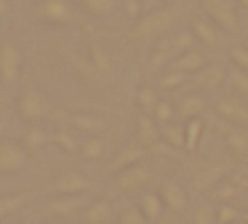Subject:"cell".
Wrapping results in <instances>:
<instances>
[{"instance_id":"obj_14","label":"cell","mask_w":248,"mask_h":224,"mask_svg":"<svg viewBox=\"0 0 248 224\" xmlns=\"http://www.w3.org/2000/svg\"><path fill=\"white\" fill-rule=\"evenodd\" d=\"M224 174H227V165H221V163L203 165L200 171H195L192 184H195V190H198V192H205V190H211V187H219V181H221V176H224Z\"/></svg>"},{"instance_id":"obj_47","label":"cell","mask_w":248,"mask_h":224,"mask_svg":"<svg viewBox=\"0 0 248 224\" xmlns=\"http://www.w3.org/2000/svg\"><path fill=\"white\" fill-rule=\"evenodd\" d=\"M3 126H6V120H0V131H3Z\"/></svg>"},{"instance_id":"obj_45","label":"cell","mask_w":248,"mask_h":224,"mask_svg":"<svg viewBox=\"0 0 248 224\" xmlns=\"http://www.w3.org/2000/svg\"><path fill=\"white\" fill-rule=\"evenodd\" d=\"M237 5H243V8H248V0H235Z\"/></svg>"},{"instance_id":"obj_7","label":"cell","mask_w":248,"mask_h":224,"mask_svg":"<svg viewBox=\"0 0 248 224\" xmlns=\"http://www.w3.org/2000/svg\"><path fill=\"white\" fill-rule=\"evenodd\" d=\"M22 72V53L14 43H0V83H16Z\"/></svg>"},{"instance_id":"obj_18","label":"cell","mask_w":248,"mask_h":224,"mask_svg":"<svg viewBox=\"0 0 248 224\" xmlns=\"http://www.w3.org/2000/svg\"><path fill=\"white\" fill-rule=\"evenodd\" d=\"M205 56L200 51H187V53H182V56H176V59H171V67L176 69V72H184V75H195V72H200V69L205 67Z\"/></svg>"},{"instance_id":"obj_43","label":"cell","mask_w":248,"mask_h":224,"mask_svg":"<svg viewBox=\"0 0 248 224\" xmlns=\"http://www.w3.org/2000/svg\"><path fill=\"white\" fill-rule=\"evenodd\" d=\"M8 14V0H0V16Z\"/></svg>"},{"instance_id":"obj_49","label":"cell","mask_w":248,"mask_h":224,"mask_svg":"<svg viewBox=\"0 0 248 224\" xmlns=\"http://www.w3.org/2000/svg\"><path fill=\"white\" fill-rule=\"evenodd\" d=\"M235 224H237V222H235Z\"/></svg>"},{"instance_id":"obj_1","label":"cell","mask_w":248,"mask_h":224,"mask_svg":"<svg viewBox=\"0 0 248 224\" xmlns=\"http://www.w3.org/2000/svg\"><path fill=\"white\" fill-rule=\"evenodd\" d=\"M16 115L27 123H38L51 115V99L35 83H24L16 96Z\"/></svg>"},{"instance_id":"obj_9","label":"cell","mask_w":248,"mask_h":224,"mask_svg":"<svg viewBox=\"0 0 248 224\" xmlns=\"http://www.w3.org/2000/svg\"><path fill=\"white\" fill-rule=\"evenodd\" d=\"M150 176H152L150 165L136 163V165H131V168L115 174V187H118L120 192H136V190H141V187L150 181Z\"/></svg>"},{"instance_id":"obj_25","label":"cell","mask_w":248,"mask_h":224,"mask_svg":"<svg viewBox=\"0 0 248 224\" xmlns=\"http://www.w3.org/2000/svg\"><path fill=\"white\" fill-rule=\"evenodd\" d=\"M48 142H51V133L43 131V128H38V126H30L27 131H24V147H27V152H35V149L46 147Z\"/></svg>"},{"instance_id":"obj_46","label":"cell","mask_w":248,"mask_h":224,"mask_svg":"<svg viewBox=\"0 0 248 224\" xmlns=\"http://www.w3.org/2000/svg\"><path fill=\"white\" fill-rule=\"evenodd\" d=\"M243 222H246V224H248V211H246V213H243Z\"/></svg>"},{"instance_id":"obj_19","label":"cell","mask_w":248,"mask_h":224,"mask_svg":"<svg viewBox=\"0 0 248 224\" xmlns=\"http://www.w3.org/2000/svg\"><path fill=\"white\" fill-rule=\"evenodd\" d=\"M139 211L144 213L147 222H157L163 216V211H166V203H163V197L157 192H144L139 197Z\"/></svg>"},{"instance_id":"obj_41","label":"cell","mask_w":248,"mask_h":224,"mask_svg":"<svg viewBox=\"0 0 248 224\" xmlns=\"http://www.w3.org/2000/svg\"><path fill=\"white\" fill-rule=\"evenodd\" d=\"M184 80H187V75H184V72H176V69H171V72H168L166 78L160 80V88H179Z\"/></svg>"},{"instance_id":"obj_30","label":"cell","mask_w":248,"mask_h":224,"mask_svg":"<svg viewBox=\"0 0 248 224\" xmlns=\"http://www.w3.org/2000/svg\"><path fill=\"white\" fill-rule=\"evenodd\" d=\"M83 8L91 16H109L118 8V0H83Z\"/></svg>"},{"instance_id":"obj_20","label":"cell","mask_w":248,"mask_h":224,"mask_svg":"<svg viewBox=\"0 0 248 224\" xmlns=\"http://www.w3.org/2000/svg\"><path fill=\"white\" fill-rule=\"evenodd\" d=\"M192 35L198 37L203 46L214 48L216 43H219V27H216L211 19H200L198 16V19H192Z\"/></svg>"},{"instance_id":"obj_2","label":"cell","mask_w":248,"mask_h":224,"mask_svg":"<svg viewBox=\"0 0 248 224\" xmlns=\"http://www.w3.org/2000/svg\"><path fill=\"white\" fill-rule=\"evenodd\" d=\"M176 14H179L176 5H160V8L144 14L134 27V37H160L176 21Z\"/></svg>"},{"instance_id":"obj_32","label":"cell","mask_w":248,"mask_h":224,"mask_svg":"<svg viewBox=\"0 0 248 224\" xmlns=\"http://www.w3.org/2000/svg\"><path fill=\"white\" fill-rule=\"evenodd\" d=\"M152 117H155L160 126H168V123H173V117H176V104H171L168 99H160L155 107V112H152Z\"/></svg>"},{"instance_id":"obj_38","label":"cell","mask_w":248,"mask_h":224,"mask_svg":"<svg viewBox=\"0 0 248 224\" xmlns=\"http://www.w3.org/2000/svg\"><path fill=\"white\" fill-rule=\"evenodd\" d=\"M237 219H240V211L232 208L230 203H221V206L216 208V224H235Z\"/></svg>"},{"instance_id":"obj_26","label":"cell","mask_w":248,"mask_h":224,"mask_svg":"<svg viewBox=\"0 0 248 224\" xmlns=\"http://www.w3.org/2000/svg\"><path fill=\"white\" fill-rule=\"evenodd\" d=\"M184 131H187V152H195L203 139V131H205V123L203 117H192V120L184 123Z\"/></svg>"},{"instance_id":"obj_39","label":"cell","mask_w":248,"mask_h":224,"mask_svg":"<svg viewBox=\"0 0 248 224\" xmlns=\"http://www.w3.org/2000/svg\"><path fill=\"white\" fill-rule=\"evenodd\" d=\"M144 5H147V0H123V11L128 19H141L144 16Z\"/></svg>"},{"instance_id":"obj_5","label":"cell","mask_w":248,"mask_h":224,"mask_svg":"<svg viewBox=\"0 0 248 224\" xmlns=\"http://www.w3.org/2000/svg\"><path fill=\"white\" fill-rule=\"evenodd\" d=\"M27 147L14 139H0V174H22L27 165Z\"/></svg>"},{"instance_id":"obj_3","label":"cell","mask_w":248,"mask_h":224,"mask_svg":"<svg viewBox=\"0 0 248 224\" xmlns=\"http://www.w3.org/2000/svg\"><path fill=\"white\" fill-rule=\"evenodd\" d=\"M35 19L48 27H67L75 21V5L72 0H38Z\"/></svg>"},{"instance_id":"obj_17","label":"cell","mask_w":248,"mask_h":224,"mask_svg":"<svg viewBox=\"0 0 248 224\" xmlns=\"http://www.w3.org/2000/svg\"><path fill=\"white\" fill-rule=\"evenodd\" d=\"M83 219H86V224H112L115 222V208L109 200H93L91 206L83 211Z\"/></svg>"},{"instance_id":"obj_27","label":"cell","mask_w":248,"mask_h":224,"mask_svg":"<svg viewBox=\"0 0 248 224\" xmlns=\"http://www.w3.org/2000/svg\"><path fill=\"white\" fill-rule=\"evenodd\" d=\"M24 203H27V195H22V192H16V195H0V219L16 213Z\"/></svg>"},{"instance_id":"obj_34","label":"cell","mask_w":248,"mask_h":224,"mask_svg":"<svg viewBox=\"0 0 248 224\" xmlns=\"http://www.w3.org/2000/svg\"><path fill=\"white\" fill-rule=\"evenodd\" d=\"M173 59V48H171V40H160V46L152 51V59H150V67L152 69H160L163 64Z\"/></svg>"},{"instance_id":"obj_23","label":"cell","mask_w":248,"mask_h":224,"mask_svg":"<svg viewBox=\"0 0 248 224\" xmlns=\"http://www.w3.org/2000/svg\"><path fill=\"white\" fill-rule=\"evenodd\" d=\"M246 187H248V179H246V176H232L230 181H221V184H219L216 197H219L221 203H227V200H232L235 195H240Z\"/></svg>"},{"instance_id":"obj_28","label":"cell","mask_w":248,"mask_h":224,"mask_svg":"<svg viewBox=\"0 0 248 224\" xmlns=\"http://www.w3.org/2000/svg\"><path fill=\"white\" fill-rule=\"evenodd\" d=\"M80 155L86 160H99L104 155V142L99 136H88L80 142Z\"/></svg>"},{"instance_id":"obj_24","label":"cell","mask_w":248,"mask_h":224,"mask_svg":"<svg viewBox=\"0 0 248 224\" xmlns=\"http://www.w3.org/2000/svg\"><path fill=\"white\" fill-rule=\"evenodd\" d=\"M224 142H227V147H230L232 155H246L248 152V133L243 131V128H230V131L224 133Z\"/></svg>"},{"instance_id":"obj_40","label":"cell","mask_w":248,"mask_h":224,"mask_svg":"<svg viewBox=\"0 0 248 224\" xmlns=\"http://www.w3.org/2000/svg\"><path fill=\"white\" fill-rule=\"evenodd\" d=\"M192 224H216V211L211 206H200L192 216Z\"/></svg>"},{"instance_id":"obj_33","label":"cell","mask_w":248,"mask_h":224,"mask_svg":"<svg viewBox=\"0 0 248 224\" xmlns=\"http://www.w3.org/2000/svg\"><path fill=\"white\" fill-rule=\"evenodd\" d=\"M88 56H91V67L96 69L99 75H107L109 69H112V62H109V56H107V53H104L99 46H91Z\"/></svg>"},{"instance_id":"obj_8","label":"cell","mask_w":248,"mask_h":224,"mask_svg":"<svg viewBox=\"0 0 248 224\" xmlns=\"http://www.w3.org/2000/svg\"><path fill=\"white\" fill-rule=\"evenodd\" d=\"M88 190H91V181L80 171H64L51 181L54 195H88Z\"/></svg>"},{"instance_id":"obj_22","label":"cell","mask_w":248,"mask_h":224,"mask_svg":"<svg viewBox=\"0 0 248 224\" xmlns=\"http://www.w3.org/2000/svg\"><path fill=\"white\" fill-rule=\"evenodd\" d=\"M163 131V142L168 144L171 149H187V131L184 126H176V123H168V126H160Z\"/></svg>"},{"instance_id":"obj_10","label":"cell","mask_w":248,"mask_h":224,"mask_svg":"<svg viewBox=\"0 0 248 224\" xmlns=\"http://www.w3.org/2000/svg\"><path fill=\"white\" fill-rule=\"evenodd\" d=\"M160 142H163L160 123L152 115H144V112H141V115L136 117V144H141L144 149H155Z\"/></svg>"},{"instance_id":"obj_13","label":"cell","mask_w":248,"mask_h":224,"mask_svg":"<svg viewBox=\"0 0 248 224\" xmlns=\"http://www.w3.org/2000/svg\"><path fill=\"white\" fill-rule=\"evenodd\" d=\"M160 197H163V203H166V208L173 213H182L189 203L187 190H184L179 181H166V184L160 187Z\"/></svg>"},{"instance_id":"obj_4","label":"cell","mask_w":248,"mask_h":224,"mask_svg":"<svg viewBox=\"0 0 248 224\" xmlns=\"http://www.w3.org/2000/svg\"><path fill=\"white\" fill-rule=\"evenodd\" d=\"M208 19L224 32H237V3L235 0H203Z\"/></svg>"},{"instance_id":"obj_35","label":"cell","mask_w":248,"mask_h":224,"mask_svg":"<svg viewBox=\"0 0 248 224\" xmlns=\"http://www.w3.org/2000/svg\"><path fill=\"white\" fill-rule=\"evenodd\" d=\"M227 80H230V85L237 91V94L248 96V72L240 67H232L230 72H227Z\"/></svg>"},{"instance_id":"obj_11","label":"cell","mask_w":248,"mask_h":224,"mask_svg":"<svg viewBox=\"0 0 248 224\" xmlns=\"http://www.w3.org/2000/svg\"><path fill=\"white\" fill-rule=\"evenodd\" d=\"M214 110H216V115H219L224 123H230V126H235V128L248 126V107L243 104V101L219 99V101L214 104Z\"/></svg>"},{"instance_id":"obj_31","label":"cell","mask_w":248,"mask_h":224,"mask_svg":"<svg viewBox=\"0 0 248 224\" xmlns=\"http://www.w3.org/2000/svg\"><path fill=\"white\" fill-rule=\"evenodd\" d=\"M195 40H198V37L192 35V30H184V32H179V35H176V37H173V40H171V48H173V59H176V56H182V53H187V51H192Z\"/></svg>"},{"instance_id":"obj_16","label":"cell","mask_w":248,"mask_h":224,"mask_svg":"<svg viewBox=\"0 0 248 224\" xmlns=\"http://www.w3.org/2000/svg\"><path fill=\"white\" fill-rule=\"evenodd\" d=\"M70 123H72V128H78V131H86L88 136H96V133H102L104 128H107V117L91 115V112H72V115H70Z\"/></svg>"},{"instance_id":"obj_42","label":"cell","mask_w":248,"mask_h":224,"mask_svg":"<svg viewBox=\"0 0 248 224\" xmlns=\"http://www.w3.org/2000/svg\"><path fill=\"white\" fill-rule=\"evenodd\" d=\"M230 59H232V64H235V67H240V69H246L248 72V48H232L230 51Z\"/></svg>"},{"instance_id":"obj_29","label":"cell","mask_w":248,"mask_h":224,"mask_svg":"<svg viewBox=\"0 0 248 224\" xmlns=\"http://www.w3.org/2000/svg\"><path fill=\"white\" fill-rule=\"evenodd\" d=\"M136 101H139V110L144 112V115H152L155 112V107H157V94H155V88H150V85H144V88H139V94H136Z\"/></svg>"},{"instance_id":"obj_21","label":"cell","mask_w":248,"mask_h":224,"mask_svg":"<svg viewBox=\"0 0 248 224\" xmlns=\"http://www.w3.org/2000/svg\"><path fill=\"white\" fill-rule=\"evenodd\" d=\"M205 110V99L200 94H187L182 101H179L176 107V115L187 117V120H192V117H200V112Z\"/></svg>"},{"instance_id":"obj_37","label":"cell","mask_w":248,"mask_h":224,"mask_svg":"<svg viewBox=\"0 0 248 224\" xmlns=\"http://www.w3.org/2000/svg\"><path fill=\"white\" fill-rule=\"evenodd\" d=\"M118 222H120V224H150V222L144 219V213L139 211V206H125V208H120Z\"/></svg>"},{"instance_id":"obj_36","label":"cell","mask_w":248,"mask_h":224,"mask_svg":"<svg viewBox=\"0 0 248 224\" xmlns=\"http://www.w3.org/2000/svg\"><path fill=\"white\" fill-rule=\"evenodd\" d=\"M51 144L62 147L64 152H80V144H78L75 136L67 133V131H54V133H51Z\"/></svg>"},{"instance_id":"obj_6","label":"cell","mask_w":248,"mask_h":224,"mask_svg":"<svg viewBox=\"0 0 248 224\" xmlns=\"http://www.w3.org/2000/svg\"><path fill=\"white\" fill-rule=\"evenodd\" d=\"M88 206H91V203H88V195H54L46 203L51 216H59V219H72L75 213L86 211Z\"/></svg>"},{"instance_id":"obj_12","label":"cell","mask_w":248,"mask_h":224,"mask_svg":"<svg viewBox=\"0 0 248 224\" xmlns=\"http://www.w3.org/2000/svg\"><path fill=\"white\" fill-rule=\"evenodd\" d=\"M227 72H230V69L221 67V64H205L200 72L192 75V83L203 91H214L221 85V80H227Z\"/></svg>"},{"instance_id":"obj_15","label":"cell","mask_w":248,"mask_h":224,"mask_svg":"<svg viewBox=\"0 0 248 224\" xmlns=\"http://www.w3.org/2000/svg\"><path fill=\"white\" fill-rule=\"evenodd\" d=\"M147 152L150 149H144L141 144H125L123 149H120L118 155H115V160H112V171L118 174V171H125V168H131V165H136V163H144V158H147Z\"/></svg>"},{"instance_id":"obj_48","label":"cell","mask_w":248,"mask_h":224,"mask_svg":"<svg viewBox=\"0 0 248 224\" xmlns=\"http://www.w3.org/2000/svg\"><path fill=\"white\" fill-rule=\"evenodd\" d=\"M14 224H30V222H14Z\"/></svg>"},{"instance_id":"obj_44","label":"cell","mask_w":248,"mask_h":224,"mask_svg":"<svg viewBox=\"0 0 248 224\" xmlns=\"http://www.w3.org/2000/svg\"><path fill=\"white\" fill-rule=\"evenodd\" d=\"M51 224H72V219H56V222H51Z\"/></svg>"}]
</instances>
